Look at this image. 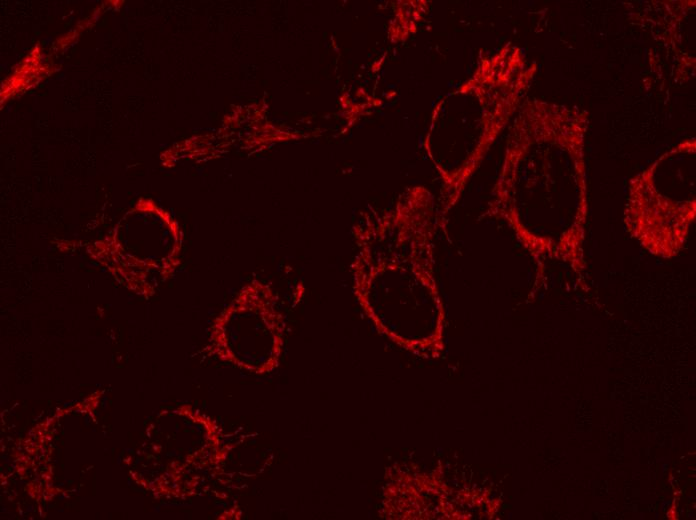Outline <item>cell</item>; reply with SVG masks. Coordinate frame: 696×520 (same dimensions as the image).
<instances>
[{
	"instance_id": "6da1fadb",
	"label": "cell",
	"mask_w": 696,
	"mask_h": 520,
	"mask_svg": "<svg viewBox=\"0 0 696 520\" xmlns=\"http://www.w3.org/2000/svg\"><path fill=\"white\" fill-rule=\"evenodd\" d=\"M351 271L355 292L387 332L396 316H432L439 309L435 273V227L426 221L386 219L355 230Z\"/></svg>"
},
{
	"instance_id": "7a4b0ae2",
	"label": "cell",
	"mask_w": 696,
	"mask_h": 520,
	"mask_svg": "<svg viewBox=\"0 0 696 520\" xmlns=\"http://www.w3.org/2000/svg\"><path fill=\"white\" fill-rule=\"evenodd\" d=\"M271 287L252 279L241 289L221 328L228 358L248 368H269L280 353L282 321Z\"/></svg>"
}]
</instances>
